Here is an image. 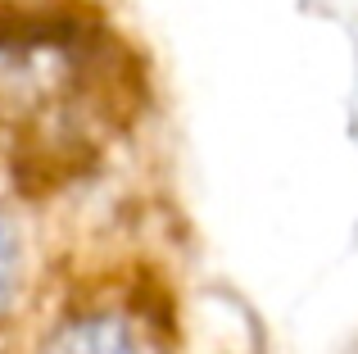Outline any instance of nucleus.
Instances as JSON below:
<instances>
[{"label":"nucleus","instance_id":"7ed1b4c3","mask_svg":"<svg viewBox=\"0 0 358 354\" xmlns=\"http://www.w3.org/2000/svg\"><path fill=\"white\" fill-rule=\"evenodd\" d=\"M14 277H18V246H14V232H9L5 213H0V309L14 295Z\"/></svg>","mask_w":358,"mask_h":354},{"label":"nucleus","instance_id":"f257e3e1","mask_svg":"<svg viewBox=\"0 0 358 354\" xmlns=\"http://www.w3.org/2000/svg\"><path fill=\"white\" fill-rule=\"evenodd\" d=\"M136 109V59L105 23L78 9L0 14V169L14 182L82 177Z\"/></svg>","mask_w":358,"mask_h":354},{"label":"nucleus","instance_id":"f03ea898","mask_svg":"<svg viewBox=\"0 0 358 354\" xmlns=\"http://www.w3.org/2000/svg\"><path fill=\"white\" fill-rule=\"evenodd\" d=\"M41 354H173L155 318L131 304H82L41 341Z\"/></svg>","mask_w":358,"mask_h":354}]
</instances>
